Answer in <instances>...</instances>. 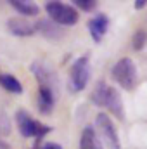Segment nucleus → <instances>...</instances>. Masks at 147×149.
<instances>
[{"mask_svg": "<svg viewBox=\"0 0 147 149\" xmlns=\"http://www.w3.org/2000/svg\"><path fill=\"white\" fill-rule=\"evenodd\" d=\"M90 101L94 106L107 109L116 120H119V121L125 120V108H123V99H121L119 90L116 87H111L104 80L97 81V85L94 87V90L90 94Z\"/></svg>", "mask_w": 147, "mask_h": 149, "instance_id": "nucleus-1", "label": "nucleus"}, {"mask_svg": "<svg viewBox=\"0 0 147 149\" xmlns=\"http://www.w3.org/2000/svg\"><path fill=\"white\" fill-rule=\"evenodd\" d=\"M111 76L112 80L126 92L135 90L137 83H139V71L137 66L133 63V59L130 57H121L114 63V66L111 68Z\"/></svg>", "mask_w": 147, "mask_h": 149, "instance_id": "nucleus-2", "label": "nucleus"}, {"mask_svg": "<svg viewBox=\"0 0 147 149\" xmlns=\"http://www.w3.org/2000/svg\"><path fill=\"white\" fill-rule=\"evenodd\" d=\"M16 125H17V130L23 137L35 139V141H42L47 134L52 132L50 125H45V123L38 121L37 118H33L26 109H17L16 111Z\"/></svg>", "mask_w": 147, "mask_h": 149, "instance_id": "nucleus-3", "label": "nucleus"}, {"mask_svg": "<svg viewBox=\"0 0 147 149\" xmlns=\"http://www.w3.org/2000/svg\"><path fill=\"white\" fill-rule=\"evenodd\" d=\"M45 12L49 16V19L52 23H55L57 26H74L80 21V14L73 5L64 3V2H57V0H49L45 2Z\"/></svg>", "mask_w": 147, "mask_h": 149, "instance_id": "nucleus-4", "label": "nucleus"}, {"mask_svg": "<svg viewBox=\"0 0 147 149\" xmlns=\"http://www.w3.org/2000/svg\"><path fill=\"white\" fill-rule=\"evenodd\" d=\"M95 132L102 142V146H106L107 149H121V142H119V135L118 130L111 120V116L107 113H99L95 116Z\"/></svg>", "mask_w": 147, "mask_h": 149, "instance_id": "nucleus-5", "label": "nucleus"}, {"mask_svg": "<svg viewBox=\"0 0 147 149\" xmlns=\"http://www.w3.org/2000/svg\"><path fill=\"white\" fill-rule=\"evenodd\" d=\"M90 74H92V68H90L88 57L87 56L76 57L74 63L71 64V70H69V88H71V92L85 90L88 81H90Z\"/></svg>", "mask_w": 147, "mask_h": 149, "instance_id": "nucleus-6", "label": "nucleus"}, {"mask_svg": "<svg viewBox=\"0 0 147 149\" xmlns=\"http://www.w3.org/2000/svg\"><path fill=\"white\" fill-rule=\"evenodd\" d=\"M30 70H31V73L35 76V80L38 81V85L49 87V88H52V90L57 92L59 78H57V74L54 73V70H50L47 64H43V63H40V61L33 63V64L30 66Z\"/></svg>", "mask_w": 147, "mask_h": 149, "instance_id": "nucleus-7", "label": "nucleus"}, {"mask_svg": "<svg viewBox=\"0 0 147 149\" xmlns=\"http://www.w3.org/2000/svg\"><path fill=\"white\" fill-rule=\"evenodd\" d=\"M109 17L104 14V12H99V14H95L92 19H88V23H87V28H88V33H90V37L92 40L95 42V43H101L102 42V38L106 37V33H107V30H109Z\"/></svg>", "mask_w": 147, "mask_h": 149, "instance_id": "nucleus-8", "label": "nucleus"}, {"mask_svg": "<svg viewBox=\"0 0 147 149\" xmlns=\"http://www.w3.org/2000/svg\"><path fill=\"white\" fill-rule=\"evenodd\" d=\"M5 26H7V31L14 37L24 38V37H33L37 33L35 23H31L26 17H10Z\"/></svg>", "mask_w": 147, "mask_h": 149, "instance_id": "nucleus-9", "label": "nucleus"}, {"mask_svg": "<svg viewBox=\"0 0 147 149\" xmlns=\"http://www.w3.org/2000/svg\"><path fill=\"white\" fill-rule=\"evenodd\" d=\"M55 99H57V92L49 88V87H42L38 85V94H37V108L38 111L45 116L52 114L55 108Z\"/></svg>", "mask_w": 147, "mask_h": 149, "instance_id": "nucleus-10", "label": "nucleus"}, {"mask_svg": "<svg viewBox=\"0 0 147 149\" xmlns=\"http://www.w3.org/2000/svg\"><path fill=\"white\" fill-rule=\"evenodd\" d=\"M35 30L37 33H40L42 37L49 38V40H59V38L64 35L62 28L57 26L55 23H52L50 19H40L35 23Z\"/></svg>", "mask_w": 147, "mask_h": 149, "instance_id": "nucleus-11", "label": "nucleus"}, {"mask_svg": "<svg viewBox=\"0 0 147 149\" xmlns=\"http://www.w3.org/2000/svg\"><path fill=\"white\" fill-rule=\"evenodd\" d=\"M80 149H104L95 128L92 125L83 127L81 135H80Z\"/></svg>", "mask_w": 147, "mask_h": 149, "instance_id": "nucleus-12", "label": "nucleus"}, {"mask_svg": "<svg viewBox=\"0 0 147 149\" xmlns=\"http://www.w3.org/2000/svg\"><path fill=\"white\" fill-rule=\"evenodd\" d=\"M10 7L19 14V17H37L38 12H40V7H38L35 2H30V0H9Z\"/></svg>", "mask_w": 147, "mask_h": 149, "instance_id": "nucleus-13", "label": "nucleus"}, {"mask_svg": "<svg viewBox=\"0 0 147 149\" xmlns=\"http://www.w3.org/2000/svg\"><path fill=\"white\" fill-rule=\"evenodd\" d=\"M0 87H2L3 90L10 92V94H16V95L24 92L23 83H21L14 74H10V73H0Z\"/></svg>", "mask_w": 147, "mask_h": 149, "instance_id": "nucleus-14", "label": "nucleus"}, {"mask_svg": "<svg viewBox=\"0 0 147 149\" xmlns=\"http://www.w3.org/2000/svg\"><path fill=\"white\" fill-rule=\"evenodd\" d=\"M147 45V31L146 30H137L132 37V49L133 50H142Z\"/></svg>", "mask_w": 147, "mask_h": 149, "instance_id": "nucleus-15", "label": "nucleus"}, {"mask_svg": "<svg viewBox=\"0 0 147 149\" xmlns=\"http://www.w3.org/2000/svg\"><path fill=\"white\" fill-rule=\"evenodd\" d=\"M71 3H73V7L76 10L80 9V10H83V12H92V10H95L97 5H99L97 0H73Z\"/></svg>", "mask_w": 147, "mask_h": 149, "instance_id": "nucleus-16", "label": "nucleus"}, {"mask_svg": "<svg viewBox=\"0 0 147 149\" xmlns=\"http://www.w3.org/2000/svg\"><path fill=\"white\" fill-rule=\"evenodd\" d=\"M9 132H10V125H9L7 114L0 108V134H9Z\"/></svg>", "mask_w": 147, "mask_h": 149, "instance_id": "nucleus-17", "label": "nucleus"}, {"mask_svg": "<svg viewBox=\"0 0 147 149\" xmlns=\"http://www.w3.org/2000/svg\"><path fill=\"white\" fill-rule=\"evenodd\" d=\"M38 149H62V146L57 142H43L38 146Z\"/></svg>", "mask_w": 147, "mask_h": 149, "instance_id": "nucleus-18", "label": "nucleus"}, {"mask_svg": "<svg viewBox=\"0 0 147 149\" xmlns=\"http://www.w3.org/2000/svg\"><path fill=\"white\" fill-rule=\"evenodd\" d=\"M147 7V0H135L133 2V9L135 10H142V9H146Z\"/></svg>", "mask_w": 147, "mask_h": 149, "instance_id": "nucleus-19", "label": "nucleus"}, {"mask_svg": "<svg viewBox=\"0 0 147 149\" xmlns=\"http://www.w3.org/2000/svg\"><path fill=\"white\" fill-rule=\"evenodd\" d=\"M0 149H12V148H10V146H9V144L2 139V137H0Z\"/></svg>", "mask_w": 147, "mask_h": 149, "instance_id": "nucleus-20", "label": "nucleus"}]
</instances>
